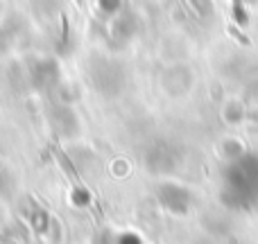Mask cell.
<instances>
[{"label": "cell", "instance_id": "3", "mask_svg": "<svg viewBox=\"0 0 258 244\" xmlns=\"http://www.w3.org/2000/svg\"><path fill=\"white\" fill-rule=\"evenodd\" d=\"M100 5H102V9H104V12L113 14L118 7H120V0H100Z\"/></svg>", "mask_w": 258, "mask_h": 244}, {"label": "cell", "instance_id": "1", "mask_svg": "<svg viewBox=\"0 0 258 244\" xmlns=\"http://www.w3.org/2000/svg\"><path fill=\"white\" fill-rule=\"evenodd\" d=\"M227 195H233L238 206H249L258 201V158L249 156L233 163L227 177Z\"/></svg>", "mask_w": 258, "mask_h": 244}, {"label": "cell", "instance_id": "4", "mask_svg": "<svg viewBox=\"0 0 258 244\" xmlns=\"http://www.w3.org/2000/svg\"><path fill=\"white\" fill-rule=\"evenodd\" d=\"M258 0H236V5H254Z\"/></svg>", "mask_w": 258, "mask_h": 244}, {"label": "cell", "instance_id": "2", "mask_svg": "<svg viewBox=\"0 0 258 244\" xmlns=\"http://www.w3.org/2000/svg\"><path fill=\"white\" fill-rule=\"evenodd\" d=\"M192 5L197 7V12H200V14H211V12H213L211 0H192Z\"/></svg>", "mask_w": 258, "mask_h": 244}]
</instances>
